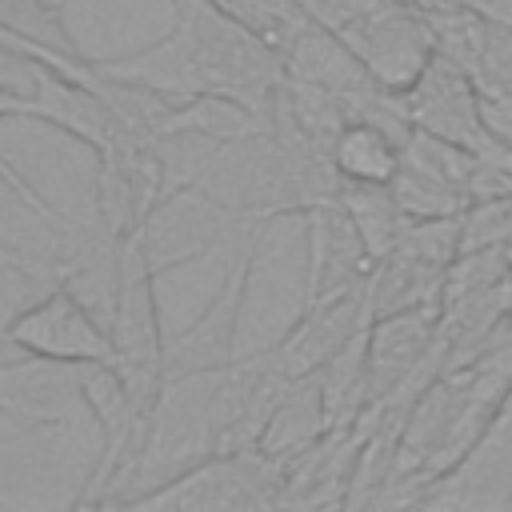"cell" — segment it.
<instances>
[{"label":"cell","instance_id":"4","mask_svg":"<svg viewBox=\"0 0 512 512\" xmlns=\"http://www.w3.org/2000/svg\"><path fill=\"white\" fill-rule=\"evenodd\" d=\"M400 104H404V116L412 120V128L452 140L484 160H512V148L504 144V136L492 124L488 100L480 96L472 68L460 56H452L448 48H440L428 60V68L416 76V84L400 92Z\"/></svg>","mask_w":512,"mask_h":512},{"label":"cell","instance_id":"24","mask_svg":"<svg viewBox=\"0 0 512 512\" xmlns=\"http://www.w3.org/2000/svg\"><path fill=\"white\" fill-rule=\"evenodd\" d=\"M0 344H8V316H0Z\"/></svg>","mask_w":512,"mask_h":512},{"label":"cell","instance_id":"5","mask_svg":"<svg viewBox=\"0 0 512 512\" xmlns=\"http://www.w3.org/2000/svg\"><path fill=\"white\" fill-rule=\"evenodd\" d=\"M220 372L224 368L168 376V384H164V392H160V400L152 408V420H148L144 452H140V460L132 468L136 480H144V484L156 488V484L172 480L176 472H184L188 464H196V460H204V456L216 452V416H212V404H216Z\"/></svg>","mask_w":512,"mask_h":512},{"label":"cell","instance_id":"1","mask_svg":"<svg viewBox=\"0 0 512 512\" xmlns=\"http://www.w3.org/2000/svg\"><path fill=\"white\" fill-rule=\"evenodd\" d=\"M88 64L112 80L160 92L168 104L196 92H232L264 112L276 108L288 76L280 48L208 0H172L168 36L116 56H88Z\"/></svg>","mask_w":512,"mask_h":512},{"label":"cell","instance_id":"18","mask_svg":"<svg viewBox=\"0 0 512 512\" xmlns=\"http://www.w3.org/2000/svg\"><path fill=\"white\" fill-rule=\"evenodd\" d=\"M336 200H340V204H344V212L352 216V224H356L360 240L368 244L372 260H384V256L400 244V236H404V228H408V216H404V208L396 204L392 184L340 180Z\"/></svg>","mask_w":512,"mask_h":512},{"label":"cell","instance_id":"25","mask_svg":"<svg viewBox=\"0 0 512 512\" xmlns=\"http://www.w3.org/2000/svg\"><path fill=\"white\" fill-rule=\"evenodd\" d=\"M508 508H512V500H508Z\"/></svg>","mask_w":512,"mask_h":512},{"label":"cell","instance_id":"10","mask_svg":"<svg viewBox=\"0 0 512 512\" xmlns=\"http://www.w3.org/2000/svg\"><path fill=\"white\" fill-rule=\"evenodd\" d=\"M84 376L88 364L24 352V360L0 364V416L24 428H72V420L88 412Z\"/></svg>","mask_w":512,"mask_h":512},{"label":"cell","instance_id":"20","mask_svg":"<svg viewBox=\"0 0 512 512\" xmlns=\"http://www.w3.org/2000/svg\"><path fill=\"white\" fill-rule=\"evenodd\" d=\"M468 248H512V192L476 196L464 208V252Z\"/></svg>","mask_w":512,"mask_h":512},{"label":"cell","instance_id":"6","mask_svg":"<svg viewBox=\"0 0 512 512\" xmlns=\"http://www.w3.org/2000/svg\"><path fill=\"white\" fill-rule=\"evenodd\" d=\"M332 32L356 48L376 84L388 92L412 88L428 60L440 52V32L428 8L416 0H360L352 16Z\"/></svg>","mask_w":512,"mask_h":512},{"label":"cell","instance_id":"9","mask_svg":"<svg viewBox=\"0 0 512 512\" xmlns=\"http://www.w3.org/2000/svg\"><path fill=\"white\" fill-rule=\"evenodd\" d=\"M8 344L68 364H116L112 328L100 324L68 284L48 288L36 304L8 316Z\"/></svg>","mask_w":512,"mask_h":512},{"label":"cell","instance_id":"21","mask_svg":"<svg viewBox=\"0 0 512 512\" xmlns=\"http://www.w3.org/2000/svg\"><path fill=\"white\" fill-rule=\"evenodd\" d=\"M0 184H4V188H8V192H12V196L24 204V208H32V212H36V216H40L48 228H60V224H64V216L52 208V200H48V196H44V192H40V188H36V184H32V180L20 172V168H16V164H12L4 152H0Z\"/></svg>","mask_w":512,"mask_h":512},{"label":"cell","instance_id":"7","mask_svg":"<svg viewBox=\"0 0 512 512\" xmlns=\"http://www.w3.org/2000/svg\"><path fill=\"white\" fill-rule=\"evenodd\" d=\"M96 156V212L116 248L124 236L148 228L168 200V152L156 132H124Z\"/></svg>","mask_w":512,"mask_h":512},{"label":"cell","instance_id":"2","mask_svg":"<svg viewBox=\"0 0 512 512\" xmlns=\"http://www.w3.org/2000/svg\"><path fill=\"white\" fill-rule=\"evenodd\" d=\"M156 260L148 252L144 228L124 236L112 248V340H116V372L128 396L152 416L164 384H168V340L160 332L156 304Z\"/></svg>","mask_w":512,"mask_h":512},{"label":"cell","instance_id":"17","mask_svg":"<svg viewBox=\"0 0 512 512\" xmlns=\"http://www.w3.org/2000/svg\"><path fill=\"white\" fill-rule=\"evenodd\" d=\"M328 428L332 424H328V408H324L320 372H312V376H300V380H292L284 388V396L272 408L256 448H264V452H272L280 460H292L304 448H312Z\"/></svg>","mask_w":512,"mask_h":512},{"label":"cell","instance_id":"3","mask_svg":"<svg viewBox=\"0 0 512 512\" xmlns=\"http://www.w3.org/2000/svg\"><path fill=\"white\" fill-rule=\"evenodd\" d=\"M288 460L264 448H228L212 452L172 480L132 492L128 508H176V512H216V508H268L280 504Z\"/></svg>","mask_w":512,"mask_h":512},{"label":"cell","instance_id":"16","mask_svg":"<svg viewBox=\"0 0 512 512\" xmlns=\"http://www.w3.org/2000/svg\"><path fill=\"white\" fill-rule=\"evenodd\" d=\"M264 132H272V112L232 92H196L188 100H176L156 124V136H200L216 144L256 140Z\"/></svg>","mask_w":512,"mask_h":512},{"label":"cell","instance_id":"22","mask_svg":"<svg viewBox=\"0 0 512 512\" xmlns=\"http://www.w3.org/2000/svg\"><path fill=\"white\" fill-rule=\"evenodd\" d=\"M0 120H36V100L32 92L0 80Z\"/></svg>","mask_w":512,"mask_h":512},{"label":"cell","instance_id":"12","mask_svg":"<svg viewBox=\"0 0 512 512\" xmlns=\"http://www.w3.org/2000/svg\"><path fill=\"white\" fill-rule=\"evenodd\" d=\"M372 324V304H368V284L340 292V296H324V300H308L296 316V324L268 348V360L280 376L300 380L320 372L356 332H364Z\"/></svg>","mask_w":512,"mask_h":512},{"label":"cell","instance_id":"23","mask_svg":"<svg viewBox=\"0 0 512 512\" xmlns=\"http://www.w3.org/2000/svg\"><path fill=\"white\" fill-rule=\"evenodd\" d=\"M0 264L8 268V272H16V276H24V280H32V276H40L44 268L40 264H32V260H24L16 248H8L4 240H0Z\"/></svg>","mask_w":512,"mask_h":512},{"label":"cell","instance_id":"15","mask_svg":"<svg viewBox=\"0 0 512 512\" xmlns=\"http://www.w3.org/2000/svg\"><path fill=\"white\" fill-rule=\"evenodd\" d=\"M284 72H288V80H300V84H312V88H324L336 96H360V92L380 88L376 76L368 72V64L356 56V48L320 20H308L300 28V36L288 44Z\"/></svg>","mask_w":512,"mask_h":512},{"label":"cell","instance_id":"14","mask_svg":"<svg viewBox=\"0 0 512 512\" xmlns=\"http://www.w3.org/2000/svg\"><path fill=\"white\" fill-rule=\"evenodd\" d=\"M408 136H412V120L404 116V108L384 116H352L332 140V164L340 180L392 184Z\"/></svg>","mask_w":512,"mask_h":512},{"label":"cell","instance_id":"19","mask_svg":"<svg viewBox=\"0 0 512 512\" xmlns=\"http://www.w3.org/2000/svg\"><path fill=\"white\" fill-rule=\"evenodd\" d=\"M208 4H216L220 12H228L232 20H240L280 52H288V44L312 20L300 0H208Z\"/></svg>","mask_w":512,"mask_h":512},{"label":"cell","instance_id":"11","mask_svg":"<svg viewBox=\"0 0 512 512\" xmlns=\"http://www.w3.org/2000/svg\"><path fill=\"white\" fill-rule=\"evenodd\" d=\"M512 500V384L480 440L424 492L428 508H508Z\"/></svg>","mask_w":512,"mask_h":512},{"label":"cell","instance_id":"8","mask_svg":"<svg viewBox=\"0 0 512 512\" xmlns=\"http://www.w3.org/2000/svg\"><path fill=\"white\" fill-rule=\"evenodd\" d=\"M268 220H252L236 260L228 264L216 296L200 308V316L176 332L168 340V376H184V372H212V368H228L236 360V332H240V312L248 300V284H252V268L260 256V236H264Z\"/></svg>","mask_w":512,"mask_h":512},{"label":"cell","instance_id":"13","mask_svg":"<svg viewBox=\"0 0 512 512\" xmlns=\"http://www.w3.org/2000/svg\"><path fill=\"white\" fill-rule=\"evenodd\" d=\"M304 232H308V276H304V304L308 300H324V296H340L352 288H364L376 260L368 252V244L360 240L352 216L344 212V204L320 200L304 212Z\"/></svg>","mask_w":512,"mask_h":512}]
</instances>
